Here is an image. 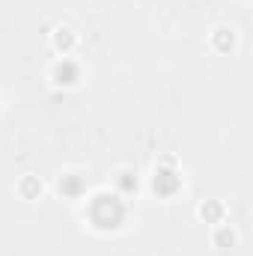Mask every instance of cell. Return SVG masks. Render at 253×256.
<instances>
[{"label": "cell", "instance_id": "6da1fadb", "mask_svg": "<svg viewBox=\"0 0 253 256\" xmlns=\"http://www.w3.org/2000/svg\"><path fill=\"white\" fill-rule=\"evenodd\" d=\"M86 224L96 232H120L128 224V200H122L114 191H98L86 196V208H84Z\"/></svg>", "mask_w": 253, "mask_h": 256}, {"label": "cell", "instance_id": "7a4b0ae2", "mask_svg": "<svg viewBox=\"0 0 253 256\" xmlns=\"http://www.w3.org/2000/svg\"><path fill=\"white\" fill-rule=\"evenodd\" d=\"M152 191L161 200H173L182 191V173H179V161L176 155H161L155 161V173H152Z\"/></svg>", "mask_w": 253, "mask_h": 256}, {"label": "cell", "instance_id": "3957f363", "mask_svg": "<svg viewBox=\"0 0 253 256\" xmlns=\"http://www.w3.org/2000/svg\"><path fill=\"white\" fill-rule=\"evenodd\" d=\"M84 66L80 60H74V57H57L51 68H48V80H51V86H57V90H78L80 84H84Z\"/></svg>", "mask_w": 253, "mask_h": 256}, {"label": "cell", "instance_id": "277c9868", "mask_svg": "<svg viewBox=\"0 0 253 256\" xmlns=\"http://www.w3.org/2000/svg\"><path fill=\"white\" fill-rule=\"evenodd\" d=\"M86 188H90V182H86L84 170H66V173L57 176V185H54V191L60 194L63 200H68V202L86 200Z\"/></svg>", "mask_w": 253, "mask_h": 256}, {"label": "cell", "instance_id": "5b68a950", "mask_svg": "<svg viewBox=\"0 0 253 256\" xmlns=\"http://www.w3.org/2000/svg\"><path fill=\"white\" fill-rule=\"evenodd\" d=\"M208 51H214L218 57H230L236 48H238V30L230 27V24H218L212 33H208Z\"/></svg>", "mask_w": 253, "mask_h": 256}, {"label": "cell", "instance_id": "8992f818", "mask_svg": "<svg viewBox=\"0 0 253 256\" xmlns=\"http://www.w3.org/2000/svg\"><path fill=\"white\" fill-rule=\"evenodd\" d=\"M110 185H114V194H120L122 200H134L140 188H143V182H140V173L134 170V167H116L114 170V176H110Z\"/></svg>", "mask_w": 253, "mask_h": 256}, {"label": "cell", "instance_id": "52a82bcc", "mask_svg": "<svg viewBox=\"0 0 253 256\" xmlns=\"http://www.w3.org/2000/svg\"><path fill=\"white\" fill-rule=\"evenodd\" d=\"M78 42H80V33L72 24H57L51 30V48H54L57 57H74Z\"/></svg>", "mask_w": 253, "mask_h": 256}, {"label": "cell", "instance_id": "ba28073f", "mask_svg": "<svg viewBox=\"0 0 253 256\" xmlns=\"http://www.w3.org/2000/svg\"><path fill=\"white\" fill-rule=\"evenodd\" d=\"M208 242H212L214 250H236L242 244V232L236 230V224L224 220V224L208 226Z\"/></svg>", "mask_w": 253, "mask_h": 256}, {"label": "cell", "instance_id": "9c48e42d", "mask_svg": "<svg viewBox=\"0 0 253 256\" xmlns=\"http://www.w3.org/2000/svg\"><path fill=\"white\" fill-rule=\"evenodd\" d=\"M45 191H48V185H45L42 176H36V173H21V176L15 179V196L24 200V202H36V200H42Z\"/></svg>", "mask_w": 253, "mask_h": 256}, {"label": "cell", "instance_id": "30bf717a", "mask_svg": "<svg viewBox=\"0 0 253 256\" xmlns=\"http://www.w3.org/2000/svg\"><path fill=\"white\" fill-rule=\"evenodd\" d=\"M226 218H230V208H226V202L218 200V196H208V200H202V202L196 206V220L206 224V226L224 224Z\"/></svg>", "mask_w": 253, "mask_h": 256}, {"label": "cell", "instance_id": "8fae6325", "mask_svg": "<svg viewBox=\"0 0 253 256\" xmlns=\"http://www.w3.org/2000/svg\"><path fill=\"white\" fill-rule=\"evenodd\" d=\"M0 108H3V98H0Z\"/></svg>", "mask_w": 253, "mask_h": 256}]
</instances>
